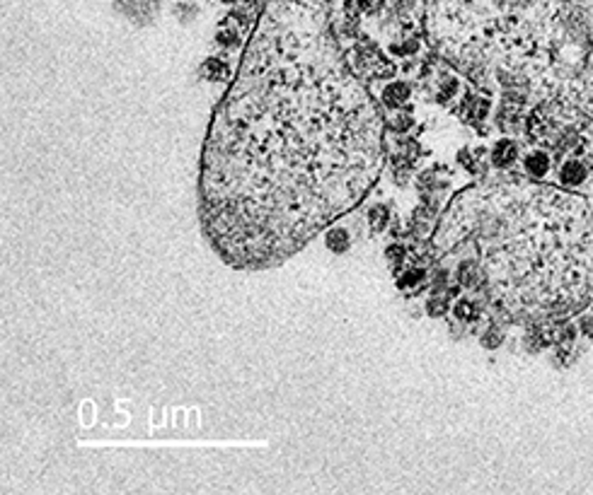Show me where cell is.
Masks as SVG:
<instances>
[{"mask_svg": "<svg viewBox=\"0 0 593 495\" xmlns=\"http://www.w3.org/2000/svg\"><path fill=\"white\" fill-rule=\"evenodd\" d=\"M383 160L376 102L286 5L257 27L216 106L199 181L204 232L230 266H279L366 196Z\"/></svg>", "mask_w": 593, "mask_h": 495, "instance_id": "6da1fadb", "label": "cell"}, {"mask_svg": "<svg viewBox=\"0 0 593 495\" xmlns=\"http://www.w3.org/2000/svg\"><path fill=\"white\" fill-rule=\"evenodd\" d=\"M589 177H591V169L579 158L562 160V165L557 167V181L564 189H582L586 181H589Z\"/></svg>", "mask_w": 593, "mask_h": 495, "instance_id": "7a4b0ae2", "label": "cell"}, {"mask_svg": "<svg viewBox=\"0 0 593 495\" xmlns=\"http://www.w3.org/2000/svg\"><path fill=\"white\" fill-rule=\"evenodd\" d=\"M412 99V85L407 80H388V83L383 85V90H380V102L383 106H388V109H402L404 104H409Z\"/></svg>", "mask_w": 593, "mask_h": 495, "instance_id": "3957f363", "label": "cell"}, {"mask_svg": "<svg viewBox=\"0 0 593 495\" xmlns=\"http://www.w3.org/2000/svg\"><path fill=\"white\" fill-rule=\"evenodd\" d=\"M489 160L497 169H511L518 162V143L514 138H499L489 150Z\"/></svg>", "mask_w": 593, "mask_h": 495, "instance_id": "277c9868", "label": "cell"}, {"mask_svg": "<svg viewBox=\"0 0 593 495\" xmlns=\"http://www.w3.org/2000/svg\"><path fill=\"white\" fill-rule=\"evenodd\" d=\"M523 169H526L528 177L533 179H542L552 172V155L542 148H535L530 153L523 155Z\"/></svg>", "mask_w": 593, "mask_h": 495, "instance_id": "5b68a950", "label": "cell"}, {"mask_svg": "<svg viewBox=\"0 0 593 495\" xmlns=\"http://www.w3.org/2000/svg\"><path fill=\"white\" fill-rule=\"evenodd\" d=\"M489 109H492V102L487 97H479V95H465L463 104L458 106V114L465 118V121H472V123H479L484 121L487 116H489Z\"/></svg>", "mask_w": 593, "mask_h": 495, "instance_id": "8992f818", "label": "cell"}, {"mask_svg": "<svg viewBox=\"0 0 593 495\" xmlns=\"http://www.w3.org/2000/svg\"><path fill=\"white\" fill-rule=\"evenodd\" d=\"M429 280V273L427 268L419 266V264H409L407 268H402L399 271V278H397V287L404 292H414L419 290V287Z\"/></svg>", "mask_w": 593, "mask_h": 495, "instance_id": "52a82bcc", "label": "cell"}, {"mask_svg": "<svg viewBox=\"0 0 593 495\" xmlns=\"http://www.w3.org/2000/svg\"><path fill=\"white\" fill-rule=\"evenodd\" d=\"M354 244V237H352V230L349 228H342V225H334V228H329L324 232V247L329 249V252L334 254H344L352 249Z\"/></svg>", "mask_w": 593, "mask_h": 495, "instance_id": "ba28073f", "label": "cell"}, {"mask_svg": "<svg viewBox=\"0 0 593 495\" xmlns=\"http://www.w3.org/2000/svg\"><path fill=\"white\" fill-rule=\"evenodd\" d=\"M366 223H368V228H371V232H376V235L385 232L388 230V225L392 223L390 205L388 203H373L371 208L366 210Z\"/></svg>", "mask_w": 593, "mask_h": 495, "instance_id": "9c48e42d", "label": "cell"}, {"mask_svg": "<svg viewBox=\"0 0 593 495\" xmlns=\"http://www.w3.org/2000/svg\"><path fill=\"white\" fill-rule=\"evenodd\" d=\"M451 310H453V317L458 319V322H463V324H477L479 317H482V312H479L482 307L470 297H458L451 305Z\"/></svg>", "mask_w": 593, "mask_h": 495, "instance_id": "30bf717a", "label": "cell"}, {"mask_svg": "<svg viewBox=\"0 0 593 495\" xmlns=\"http://www.w3.org/2000/svg\"><path fill=\"white\" fill-rule=\"evenodd\" d=\"M460 92V78L455 75H443L439 80V87H436V102L439 104H451Z\"/></svg>", "mask_w": 593, "mask_h": 495, "instance_id": "8fae6325", "label": "cell"}, {"mask_svg": "<svg viewBox=\"0 0 593 495\" xmlns=\"http://www.w3.org/2000/svg\"><path fill=\"white\" fill-rule=\"evenodd\" d=\"M577 336H579V327H577V324H574V322L564 324V327H559L557 331H554V346H557L559 350L572 348L574 341H577Z\"/></svg>", "mask_w": 593, "mask_h": 495, "instance_id": "7c38bea8", "label": "cell"}, {"mask_svg": "<svg viewBox=\"0 0 593 495\" xmlns=\"http://www.w3.org/2000/svg\"><path fill=\"white\" fill-rule=\"evenodd\" d=\"M385 256H388V261H390V266H392V271L399 273L404 268V261H407V256H409V249L404 247V244H390L388 249H385Z\"/></svg>", "mask_w": 593, "mask_h": 495, "instance_id": "4fadbf2b", "label": "cell"}, {"mask_svg": "<svg viewBox=\"0 0 593 495\" xmlns=\"http://www.w3.org/2000/svg\"><path fill=\"white\" fill-rule=\"evenodd\" d=\"M427 310L432 317H443L448 310H451V295H448V292H432V297H429V302H427Z\"/></svg>", "mask_w": 593, "mask_h": 495, "instance_id": "5bb4252c", "label": "cell"}, {"mask_svg": "<svg viewBox=\"0 0 593 495\" xmlns=\"http://www.w3.org/2000/svg\"><path fill=\"white\" fill-rule=\"evenodd\" d=\"M414 123H417L414 116H412V114H399V111L388 118V126H390L392 131H395V133H399V136L407 133V131H409L412 126H414Z\"/></svg>", "mask_w": 593, "mask_h": 495, "instance_id": "9a60e30c", "label": "cell"}, {"mask_svg": "<svg viewBox=\"0 0 593 495\" xmlns=\"http://www.w3.org/2000/svg\"><path fill=\"white\" fill-rule=\"evenodd\" d=\"M479 341H482L484 348H497L499 343L504 341V329L499 327V324H492V327L482 334V338H479Z\"/></svg>", "mask_w": 593, "mask_h": 495, "instance_id": "2e32d148", "label": "cell"}, {"mask_svg": "<svg viewBox=\"0 0 593 495\" xmlns=\"http://www.w3.org/2000/svg\"><path fill=\"white\" fill-rule=\"evenodd\" d=\"M206 68L211 71V80H226L228 78V66H223L221 61L211 58L209 63H206Z\"/></svg>", "mask_w": 593, "mask_h": 495, "instance_id": "e0dca14e", "label": "cell"}, {"mask_svg": "<svg viewBox=\"0 0 593 495\" xmlns=\"http://www.w3.org/2000/svg\"><path fill=\"white\" fill-rule=\"evenodd\" d=\"M577 327H579V331H582L584 336L593 338V310H591V312H584V315L579 317Z\"/></svg>", "mask_w": 593, "mask_h": 495, "instance_id": "ac0fdd59", "label": "cell"}, {"mask_svg": "<svg viewBox=\"0 0 593 495\" xmlns=\"http://www.w3.org/2000/svg\"><path fill=\"white\" fill-rule=\"evenodd\" d=\"M591 200H593V198H591Z\"/></svg>", "mask_w": 593, "mask_h": 495, "instance_id": "d6986e66", "label": "cell"}]
</instances>
